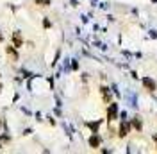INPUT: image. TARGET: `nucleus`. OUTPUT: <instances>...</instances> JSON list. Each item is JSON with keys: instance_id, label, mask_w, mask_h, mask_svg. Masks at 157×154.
Returning a JSON list of instances; mask_svg holds the SVG:
<instances>
[{"instance_id": "f257e3e1", "label": "nucleus", "mask_w": 157, "mask_h": 154, "mask_svg": "<svg viewBox=\"0 0 157 154\" xmlns=\"http://www.w3.org/2000/svg\"><path fill=\"white\" fill-rule=\"evenodd\" d=\"M11 41H13V47H14V48H20L21 45H23L21 32H20V30H14V32H13V38H11Z\"/></svg>"}, {"instance_id": "f03ea898", "label": "nucleus", "mask_w": 157, "mask_h": 154, "mask_svg": "<svg viewBox=\"0 0 157 154\" xmlns=\"http://www.w3.org/2000/svg\"><path fill=\"white\" fill-rule=\"evenodd\" d=\"M116 116H118V104L111 102V106H109V109H107V120L113 122V120H116Z\"/></svg>"}, {"instance_id": "7ed1b4c3", "label": "nucleus", "mask_w": 157, "mask_h": 154, "mask_svg": "<svg viewBox=\"0 0 157 154\" xmlns=\"http://www.w3.org/2000/svg\"><path fill=\"white\" fill-rule=\"evenodd\" d=\"M143 84H145V88H147L148 91H155V90H157L155 81H154V79H150V77H145V79H143Z\"/></svg>"}, {"instance_id": "20e7f679", "label": "nucleus", "mask_w": 157, "mask_h": 154, "mask_svg": "<svg viewBox=\"0 0 157 154\" xmlns=\"http://www.w3.org/2000/svg\"><path fill=\"white\" fill-rule=\"evenodd\" d=\"M128 129H130V124L123 120V122L120 124V133H118V135H120V138H125V136H127V133H128Z\"/></svg>"}, {"instance_id": "39448f33", "label": "nucleus", "mask_w": 157, "mask_h": 154, "mask_svg": "<svg viewBox=\"0 0 157 154\" xmlns=\"http://www.w3.org/2000/svg\"><path fill=\"white\" fill-rule=\"evenodd\" d=\"M100 142H102V140H100V136H98L97 133H93V136L89 138V147H93V149H98V147H100Z\"/></svg>"}, {"instance_id": "423d86ee", "label": "nucleus", "mask_w": 157, "mask_h": 154, "mask_svg": "<svg viewBox=\"0 0 157 154\" xmlns=\"http://www.w3.org/2000/svg\"><path fill=\"white\" fill-rule=\"evenodd\" d=\"M6 52H7V54H9L14 61L18 59V54H16V48H14V47H7V48H6Z\"/></svg>"}, {"instance_id": "0eeeda50", "label": "nucleus", "mask_w": 157, "mask_h": 154, "mask_svg": "<svg viewBox=\"0 0 157 154\" xmlns=\"http://www.w3.org/2000/svg\"><path fill=\"white\" fill-rule=\"evenodd\" d=\"M100 91H102V95H104V100L105 102H111V95H109V90L105 86H102L100 88Z\"/></svg>"}, {"instance_id": "6e6552de", "label": "nucleus", "mask_w": 157, "mask_h": 154, "mask_svg": "<svg viewBox=\"0 0 157 154\" xmlns=\"http://www.w3.org/2000/svg\"><path fill=\"white\" fill-rule=\"evenodd\" d=\"M132 124H134V127H136L137 131H141V120H139V116H136V118L132 120Z\"/></svg>"}, {"instance_id": "1a4fd4ad", "label": "nucleus", "mask_w": 157, "mask_h": 154, "mask_svg": "<svg viewBox=\"0 0 157 154\" xmlns=\"http://www.w3.org/2000/svg\"><path fill=\"white\" fill-rule=\"evenodd\" d=\"M98 125H100V122H89L88 127H91V129H93V133H97V131H98Z\"/></svg>"}, {"instance_id": "9d476101", "label": "nucleus", "mask_w": 157, "mask_h": 154, "mask_svg": "<svg viewBox=\"0 0 157 154\" xmlns=\"http://www.w3.org/2000/svg\"><path fill=\"white\" fill-rule=\"evenodd\" d=\"M36 4H41V6H48L50 0H36Z\"/></svg>"}, {"instance_id": "9b49d317", "label": "nucleus", "mask_w": 157, "mask_h": 154, "mask_svg": "<svg viewBox=\"0 0 157 154\" xmlns=\"http://www.w3.org/2000/svg\"><path fill=\"white\" fill-rule=\"evenodd\" d=\"M154 142H155V145H157V135H154Z\"/></svg>"}, {"instance_id": "f8f14e48", "label": "nucleus", "mask_w": 157, "mask_h": 154, "mask_svg": "<svg viewBox=\"0 0 157 154\" xmlns=\"http://www.w3.org/2000/svg\"><path fill=\"white\" fill-rule=\"evenodd\" d=\"M0 41H4V36H2V34H0Z\"/></svg>"}]
</instances>
